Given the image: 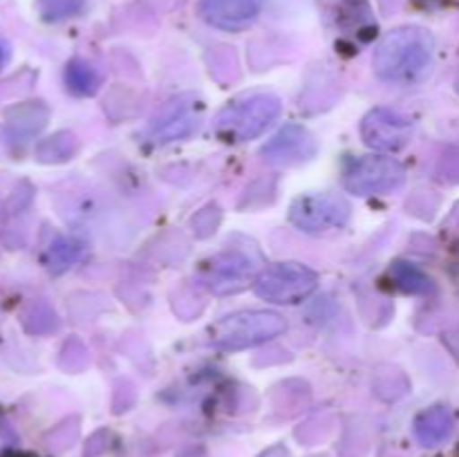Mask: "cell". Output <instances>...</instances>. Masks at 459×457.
Here are the masks:
<instances>
[{"label": "cell", "instance_id": "obj_1", "mask_svg": "<svg viewBox=\"0 0 459 457\" xmlns=\"http://www.w3.org/2000/svg\"><path fill=\"white\" fill-rule=\"evenodd\" d=\"M435 56V39L424 27H399L379 40L375 49L377 76L399 85H415L429 76Z\"/></svg>", "mask_w": 459, "mask_h": 457}, {"label": "cell", "instance_id": "obj_2", "mask_svg": "<svg viewBox=\"0 0 459 457\" xmlns=\"http://www.w3.org/2000/svg\"><path fill=\"white\" fill-rule=\"evenodd\" d=\"M282 103L276 94L254 92L233 99L215 116V133L229 143H245L260 137L281 116Z\"/></svg>", "mask_w": 459, "mask_h": 457}, {"label": "cell", "instance_id": "obj_3", "mask_svg": "<svg viewBox=\"0 0 459 457\" xmlns=\"http://www.w3.org/2000/svg\"><path fill=\"white\" fill-rule=\"evenodd\" d=\"M285 318L278 312L242 309V312H233L213 323L209 327V334L215 348L238 352V349L255 348V345L276 339L285 332Z\"/></svg>", "mask_w": 459, "mask_h": 457}, {"label": "cell", "instance_id": "obj_4", "mask_svg": "<svg viewBox=\"0 0 459 457\" xmlns=\"http://www.w3.org/2000/svg\"><path fill=\"white\" fill-rule=\"evenodd\" d=\"M258 260L242 249H227L206 258L197 269V280L213 294H238L255 285L260 276Z\"/></svg>", "mask_w": 459, "mask_h": 457}, {"label": "cell", "instance_id": "obj_5", "mask_svg": "<svg viewBox=\"0 0 459 457\" xmlns=\"http://www.w3.org/2000/svg\"><path fill=\"white\" fill-rule=\"evenodd\" d=\"M406 182L402 161L385 155H363L350 160L343 168L345 191L354 195H388Z\"/></svg>", "mask_w": 459, "mask_h": 457}, {"label": "cell", "instance_id": "obj_6", "mask_svg": "<svg viewBox=\"0 0 459 457\" xmlns=\"http://www.w3.org/2000/svg\"><path fill=\"white\" fill-rule=\"evenodd\" d=\"M255 294L276 305H299L316 291L318 276L300 263H276L255 280Z\"/></svg>", "mask_w": 459, "mask_h": 457}, {"label": "cell", "instance_id": "obj_7", "mask_svg": "<svg viewBox=\"0 0 459 457\" xmlns=\"http://www.w3.org/2000/svg\"><path fill=\"white\" fill-rule=\"evenodd\" d=\"M352 206L336 193H309L300 195L290 206V222L305 233L334 231L348 224Z\"/></svg>", "mask_w": 459, "mask_h": 457}, {"label": "cell", "instance_id": "obj_8", "mask_svg": "<svg viewBox=\"0 0 459 457\" xmlns=\"http://www.w3.org/2000/svg\"><path fill=\"white\" fill-rule=\"evenodd\" d=\"M202 112H204V106L195 94H182L157 112L148 128V139L152 143H173L179 139H188L200 128Z\"/></svg>", "mask_w": 459, "mask_h": 457}, {"label": "cell", "instance_id": "obj_9", "mask_svg": "<svg viewBox=\"0 0 459 457\" xmlns=\"http://www.w3.org/2000/svg\"><path fill=\"white\" fill-rule=\"evenodd\" d=\"M361 137L375 151L397 152L411 142L412 119L393 108H375L363 119Z\"/></svg>", "mask_w": 459, "mask_h": 457}, {"label": "cell", "instance_id": "obj_10", "mask_svg": "<svg viewBox=\"0 0 459 457\" xmlns=\"http://www.w3.org/2000/svg\"><path fill=\"white\" fill-rule=\"evenodd\" d=\"M318 146L307 128L299 124H287L263 146V157L276 166H299L314 160Z\"/></svg>", "mask_w": 459, "mask_h": 457}, {"label": "cell", "instance_id": "obj_11", "mask_svg": "<svg viewBox=\"0 0 459 457\" xmlns=\"http://www.w3.org/2000/svg\"><path fill=\"white\" fill-rule=\"evenodd\" d=\"M258 13L260 0H200V16L224 31L247 30Z\"/></svg>", "mask_w": 459, "mask_h": 457}, {"label": "cell", "instance_id": "obj_12", "mask_svg": "<svg viewBox=\"0 0 459 457\" xmlns=\"http://www.w3.org/2000/svg\"><path fill=\"white\" fill-rule=\"evenodd\" d=\"M453 428H455V421H453L451 410L444 406L429 408L420 412L415 419V437L426 448H435L446 442L453 435Z\"/></svg>", "mask_w": 459, "mask_h": 457}, {"label": "cell", "instance_id": "obj_13", "mask_svg": "<svg viewBox=\"0 0 459 457\" xmlns=\"http://www.w3.org/2000/svg\"><path fill=\"white\" fill-rule=\"evenodd\" d=\"M65 88L74 97H92L101 88V72L83 58H72L65 65Z\"/></svg>", "mask_w": 459, "mask_h": 457}, {"label": "cell", "instance_id": "obj_14", "mask_svg": "<svg viewBox=\"0 0 459 457\" xmlns=\"http://www.w3.org/2000/svg\"><path fill=\"white\" fill-rule=\"evenodd\" d=\"M48 119V110L39 103H27V106L13 108L7 116V130L13 139H27L39 133Z\"/></svg>", "mask_w": 459, "mask_h": 457}, {"label": "cell", "instance_id": "obj_15", "mask_svg": "<svg viewBox=\"0 0 459 457\" xmlns=\"http://www.w3.org/2000/svg\"><path fill=\"white\" fill-rule=\"evenodd\" d=\"M388 273L394 280V285H397L403 294H430L435 287L429 273H424L420 267H415V264L403 263V260L394 263Z\"/></svg>", "mask_w": 459, "mask_h": 457}, {"label": "cell", "instance_id": "obj_16", "mask_svg": "<svg viewBox=\"0 0 459 457\" xmlns=\"http://www.w3.org/2000/svg\"><path fill=\"white\" fill-rule=\"evenodd\" d=\"M76 139L72 133H58L54 137L45 139L39 146V160L40 161H63L67 157L74 155Z\"/></svg>", "mask_w": 459, "mask_h": 457}, {"label": "cell", "instance_id": "obj_17", "mask_svg": "<svg viewBox=\"0 0 459 457\" xmlns=\"http://www.w3.org/2000/svg\"><path fill=\"white\" fill-rule=\"evenodd\" d=\"M88 0H39V12L43 21L61 22L83 12Z\"/></svg>", "mask_w": 459, "mask_h": 457}, {"label": "cell", "instance_id": "obj_18", "mask_svg": "<svg viewBox=\"0 0 459 457\" xmlns=\"http://www.w3.org/2000/svg\"><path fill=\"white\" fill-rule=\"evenodd\" d=\"M79 254H81L79 242L70 240V237H61V240H56L52 246H49L48 267L52 269V272H63V269L70 267L72 263H76Z\"/></svg>", "mask_w": 459, "mask_h": 457}, {"label": "cell", "instance_id": "obj_19", "mask_svg": "<svg viewBox=\"0 0 459 457\" xmlns=\"http://www.w3.org/2000/svg\"><path fill=\"white\" fill-rule=\"evenodd\" d=\"M7 58H9V49H7V45L0 40V70H3V65L7 63Z\"/></svg>", "mask_w": 459, "mask_h": 457}]
</instances>
